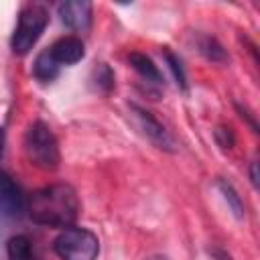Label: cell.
Listing matches in <instances>:
<instances>
[{
  "label": "cell",
  "mask_w": 260,
  "mask_h": 260,
  "mask_svg": "<svg viewBox=\"0 0 260 260\" xmlns=\"http://www.w3.org/2000/svg\"><path fill=\"white\" fill-rule=\"evenodd\" d=\"M195 45H197V51L207 61H211V63H223V61H228V53H225V49L221 47V43L217 39H213L209 35H197Z\"/></svg>",
  "instance_id": "obj_11"
},
{
  "label": "cell",
  "mask_w": 260,
  "mask_h": 260,
  "mask_svg": "<svg viewBox=\"0 0 260 260\" xmlns=\"http://www.w3.org/2000/svg\"><path fill=\"white\" fill-rule=\"evenodd\" d=\"M28 217L47 228H71L79 215V199L71 185L55 183L35 191L26 199Z\"/></svg>",
  "instance_id": "obj_1"
},
{
  "label": "cell",
  "mask_w": 260,
  "mask_h": 260,
  "mask_svg": "<svg viewBox=\"0 0 260 260\" xmlns=\"http://www.w3.org/2000/svg\"><path fill=\"white\" fill-rule=\"evenodd\" d=\"M2 152H4V132H2V126H0V158H2Z\"/></svg>",
  "instance_id": "obj_18"
},
{
  "label": "cell",
  "mask_w": 260,
  "mask_h": 260,
  "mask_svg": "<svg viewBox=\"0 0 260 260\" xmlns=\"http://www.w3.org/2000/svg\"><path fill=\"white\" fill-rule=\"evenodd\" d=\"M211 254H213V258H215V260H232V256H230V254H225L223 250H217V248H213V250H211Z\"/></svg>",
  "instance_id": "obj_16"
},
{
  "label": "cell",
  "mask_w": 260,
  "mask_h": 260,
  "mask_svg": "<svg viewBox=\"0 0 260 260\" xmlns=\"http://www.w3.org/2000/svg\"><path fill=\"white\" fill-rule=\"evenodd\" d=\"M32 75H35L39 81H43V83H49V81H53V79L59 75V65H57V61L49 55V51H43V53L37 55L35 65H32Z\"/></svg>",
  "instance_id": "obj_12"
},
{
  "label": "cell",
  "mask_w": 260,
  "mask_h": 260,
  "mask_svg": "<svg viewBox=\"0 0 260 260\" xmlns=\"http://www.w3.org/2000/svg\"><path fill=\"white\" fill-rule=\"evenodd\" d=\"M24 152L28 160L43 171H55L59 167V144L53 130L45 122L28 126L24 134Z\"/></svg>",
  "instance_id": "obj_3"
},
{
  "label": "cell",
  "mask_w": 260,
  "mask_h": 260,
  "mask_svg": "<svg viewBox=\"0 0 260 260\" xmlns=\"http://www.w3.org/2000/svg\"><path fill=\"white\" fill-rule=\"evenodd\" d=\"M165 59H167V63H169V69H171L173 75H175L177 85H179L181 89H185V87H187V77H185V71H183V65H181V59H179L177 55H173L171 51H165Z\"/></svg>",
  "instance_id": "obj_14"
},
{
  "label": "cell",
  "mask_w": 260,
  "mask_h": 260,
  "mask_svg": "<svg viewBox=\"0 0 260 260\" xmlns=\"http://www.w3.org/2000/svg\"><path fill=\"white\" fill-rule=\"evenodd\" d=\"M57 12L63 20V24H67L73 30H87L91 24V2L87 0H67L61 2L57 6Z\"/></svg>",
  "instance_id": "obj_7"
},
{
  "label": "cell",
  "mask_w": 260,
  "mask_h": 260,
  "mask_svg": "<svg viewBox=\"0 0 260 260\" xmlns=\"http://www.w3.org/2000/svg\"><path fill=\"white\" fill-rule=\"evenodd\" d=\"M132 108V112H134V118H136V124H138V128L142 130V134L152 142V144H156L158 148H162V150H175V140H173V136L165 130V126L150 114V112H146L144 108H140V106H130Z\"/></svg>",
  "instance_id": "obj_6"
},
{
  "label": "cell",
  "mask_w": 260,
  "mask_h": 260,
  "mask_svg": "<svg viewBox=\"0 0 260 260\" xmlns=\"http://www.w3.org/2000/svg\"><path fill=\"white\" fill-rule=\"evenodd\" d=\"M93 75H95V85H98L100 91L108 93L114 87V73H112V69L108 65H100Z\"/></svg>",
  "instance_id": "obj_15"
},
{
  "label": "cell",
  "mask_w": 260,
  "mask_h": 260,
  "mask_svg": "<svg viewBox=\"0 0 260 260\" xmlns=\"http://www.w3.org/2000/svg\"><path fill=\"white\" fill-rule=\"evenodd\" d=\"M55 254L61 260H95L100 254L98 236L85 228H65L55 240Z\"/></svg>",
  "instance_id": "obj_4"
},
{
  "label": "cell",
  "mask_w": 260,
  "mask_h": 260,
  "mask_svg": "<svg viewBox=\"0 0 260 260\" xmlns=\"http://www.w3.org/2000/svg\"><path fill=\"white\" fill-rule=\"evenodd\" d=\"M144 260H169V258L162 256V254H154V256H148V258H144Z\"/></svg>",
  "instance_id": "obj_19"
},
{
  "label": "cell",
  "mask_w": 260,
  "mask_h": 260,
  "mask_svg": "<svg viewBox=\"0 0 260 260\" xmlns=\"http://www.w3.org/2000/svg\"><path fill=\"white\" fill-rule=\"evenodd\" d=\"M49 55L57 61V65H73L77 61H81L85 57V47H83V41L77 39V37H61L57 39L51 49H47Z\"/></svg>",
  "instance_id": "obj_8"
},
{
  "label": "cell",
  "mask_w": 260,
  "mask_h": 260,
  "mask_svg": "<svg viewBox=\"0 0 260 260\" xmlns=\"http://www.w3.org/2000/svg\"><path fill=\"white\" fill-rule=\"evenodd\" d=\"M256 162H252V167H250V177H252V183H254V187H258V173H256Z\"/></svg>",
  "instance_id": "obj_17"
},
{
  "label": "cell",
  "mask_w": 260,
  "mask_h": 260,
  "mask_svg": "<svg viewBox=\"0 0 260 260\" xmlns=\"http://www.w3.org/2000/svg\"><path fill=\"white\" fill-rule=\"evenodd\" d=\"M128 63H130L132 69L138 71L140 77H144L146 81H150V83H154V85H160V83H162V75H160L158 67L154 65V61H152L148 55H144V53H130V55H128Z\"/></svg>",
  "instance_id": "obj_9"
},
{
  "label": "cell",
  "mask_w": 260,
  "mask_h": 260,
  "mask_svg": "<svg viewBox=\"0 0 260 260\" xmlns=\"http://www.w3.org/2000/svg\"><path fill=\"white\" fill-rule=\"evenodd\" d=\"M217 189H219V193L223 195V199H225V203L230 205V209L234 211V215H236L238 219H242V217H244V205H242L240 195H238L236 189L232 187V183L219 179V181H217Z\"/></svg>",
  "instance_id": "obj_13"
},
{
  "label": "cell",
  "mask_w": 260,
  "mask_h": 260,
  "mask_svg": "<svg viewBox=\"0 0 260 260\" xmlns=\"http://www.w3.org/2000/svg\"><path fill=\"white\" fill-rule=\"evenodd\" d=\"M49 24V10L41 2H28L18 12V22L10 37V47L16 55H26L41 39Z\"/></svg>",
  "instance_id": "obj_2"
},
{
  "label": "cell",
  "mask_w": 260,
  "mask_h": 260,
  "mask_svg": "<svg viewBox=\"0 0 260 260\" xmlns=\"http://www.w3.org/2000/svg\"><path fill=\"white\" fill-rule=\"evenodd\" d=\"M8 260H41L37 250L32 248V242L26 236H14L6 244Z\"/></svg>",
  "instance_id": "obj_10"
},
{
  "label": "cell",
  "mask_w": 260,
  "mask_h": 260,
  "mask_svg": "<svg viewBox=\"0 0 260 260\" xmlns=\"http://www.w3.org/2000/svg\"><path fill=\"white\" fill-rule=\"evenodd\" d=\"M22 211H26V197L22 189L8 173H0V215L20 217Z\"/></svg>",
  "instance_id": "obj_5"
}]
</instances>
